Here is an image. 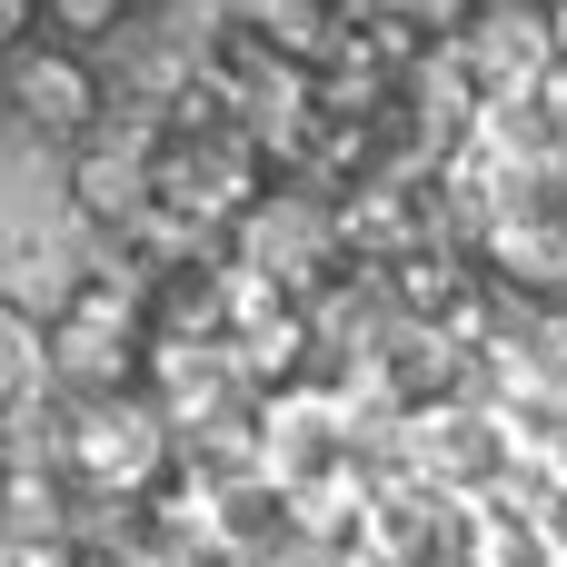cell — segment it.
<instances>
[{"label": "cell", "mask_w": 567, "mask_h": 567, "mask_svg": "<svg viewBox=\"0 0 567 567\" xmlns=\"http://www.w3.org/2000/svg\"><path fill=\"white\" fill-rule=\"evenodd\" d=\"M20 379H30V339L0 319V409H10V389H20Z\"/></svg>", "instance_id": "obj_1"}]
</instances>
